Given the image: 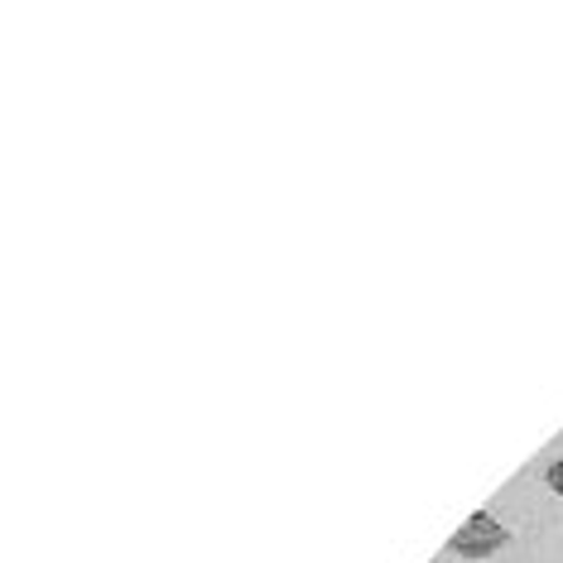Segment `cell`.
Wrapping results in <instances>:
<instances>
[{
    "label": "cell",
    "mask_w": 563,
    "mask_h": 563,
    "mask_svg": "<svg viewBox=\"0 0 563 563\" xmlns=\"http://www.w3.org/2000/svg\"><path fill=\"white\" fill-rule=\"evenodd\" d=\"M433 563H453V559H433Z\"/></svg>",
    "instance_id": "3"
},
{
    "label": "cell",
    "mask_w": 563,
    "mask_h": 563,
    "mask_svg": "<svg viewBox=\"0 0 563 563\" xmlns=\"http://www.w3.org/2000/svg\"><path fill=\"white\" fill-rule=\"evenodd\" d=\"M506 544H510V530H506V525L496 520L492 510H472V516L453 530V540H448V554H453V559H467V563H482V559H496Z\"/></svg>",
    "instance_id": "1"
},
{
    "label": "cell",
    "mask_w": 563,
    "mask_h": 563,
    "mask_svg": "<svg viewBox=\"0 0 563 563\" xmlns=\"http://www.w3.org/2000/svg\"><path fill=\"white\" fill-rule=\"evenodd\" d=\"M544 486H549L554 496H563V457H554V463L544 467Z\"/></svg>",
    "instance_id": "2"
}]
</instances>
